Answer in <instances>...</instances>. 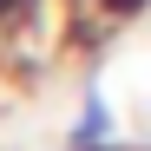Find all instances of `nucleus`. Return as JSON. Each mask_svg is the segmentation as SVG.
Masks as SVG:
<instances>
[{
    "label": "nucleus",
    "mask_w": 151,
    "mask_h": 151,
    "mask_svg": "<svg viewBox=\"0 0 151 151\" xmlns=\"http://www.w3.org/2000/svg\"><path fill=\"white\" fill-rule=\"evenodd\" d=\"M105 138H112V112H105V99H86L79 125H72V145H105Z\"/></svg>",
    "instance_id": "1"
},
{
    "label": "nucleus",
    "mask_w": 151,
    "mask_h": 151,
    "mask_svg": "<svg viewBox=\"0 0 151 151\" xmlns=\"http://www.w3.org/2000/svg\"><path fill=\"white\" fill-rule=\"evenodd\" d=\"M46 13V0H0V40H13L20 27H33Z\"/></svg>",
    "instance_id": "2"
},
{
    "label": "nucleus",
    "mask_w": 151,
    "mask_h": 151,
    "mask_svg": "<svg viewBox=\"0 0 151 151\" xmlns=\"http://www.w3.org/2000/svg\"><path fill=\"white\" fill-rule=\"evenodd\" d=\"M66 151H105V145H66Z\"/></svg>",
    "instance_id": "3"
}]
</instances>
